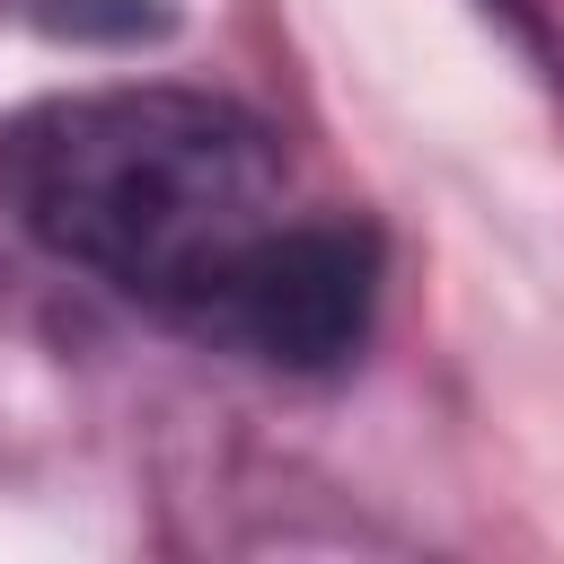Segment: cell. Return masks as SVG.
Listing matches in <instances>:
<instances>
[{"mask_svg":"<svg viewBox=\"0 0 564 564\" xmlns=\"http://www.w3.org/2000/svg\"><path fill=\"white\" fill-rule=\"evenodd\" d=\"M9 220L150 308L203 335L238 264L300 212L273 123L212 88H88L44 97L0 132Z\"/></svg>","mask_w":564,"mask_h":564,"instance_id":"6da1fadb","label":"cell"},{"mask_svg":"<svg viewBox=\"0 0 564 564\" xmlns=\"http://www.w3.org/2000/svg\"><path fill=\"white\" fill-rule=\"evenodd\" d=\"M379 317V238L361 220H326V212H291L220 291V308L203 317L194 344L264 361V370H335L361 352Z\"/></svg>","mask_w":564,"mask_h":564,"instance_id":"7a4b0ae2","label":"cell"},{"mask_svg":"<svg viewBox=\"0 0 564 564\" xmlns=\"http://www.w3.org/2000/svg\"><path fill=\"white\" fill-rule=\"evenodd\" d=\"M35 18L62 35H159L167 26L159 0H35Z\"/></svg>","mask_w":564,"mask_h":564,"instance_id":"3957f363","label":"cell"}]
</instances>
